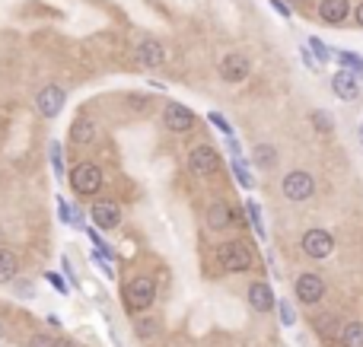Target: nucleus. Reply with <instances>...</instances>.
<instances>
[{
  "mask_svg": "<svg viewBox=\"0 0 363 347\" xmlns=\"http://www.w3.org/2000/svg\"><path fill=\"white\" fill-rule=\"evenodd\" d=\"M153 297H157V281H153L150 274H137V277H131V284L124 287V306H128V313L147 309L150 303H153Z\"/></svg>",
  "mask_w": 363,
  "mask_h": 347,
  "instance_id": "obj_1",
  "label": "nucleus"
},
{
  "mask_svg": "<svg viewBox=\"0 0 363 347\" xmlns=\"http://www.w3.org/2000/svg\"><path fill=\"white\" fill-rule=\"evenodd\" d=\"M67 182L74 188V195L80 198H90L102 188V169L96 163H77L70 172H67Z\"/></svg>",
  "mask_w": 363,
  "mask_h": 347,
  "instance_id": "obj_2",
  "label": "nucleus"
},
{
  "mask_svg": "<svg viewBox=\"0 0 363 347\" xmlns=\"http://www.w3.org/2000/svg\"><path fill=\"white\" fill-rule=\"evenodd\" d=\"M284 198L287 201H309L315 191V179L309 172H303V169H293L290 175H284Z\"/></svg>",
  "mask_w": 363,
  "mask_h": 347,
  "instance_id": "obj_3",
  "label": "nucleus"
},
{
  "mask_svg": "<svg viewBox=\"0 0 363 347\" xmlns=\"http://www.w3.org/2000/svg\"><path fill=\"white\" fill-rule=\"evenodd\" d=\"M220 265L226 268V271L239 274V271H248L252 268V252H248L246 242H226V246H220Z\"/></svg>",
  "mask_w": 363,
  "mask_h": 347,
  "instance_id": "obj_4",
  "label": "nucleus"
},
{
  "mask_svg": "<svg viewBox=\"0 0 363 347\" xmlns=\"http://www.w3.org/2000/svg\"><path fill=\"white\" fill-rule=\"evenodd\" d=\"M188 169H191V175H214L217 169H220V157H217V150L210 147V143H198V147H191Z\"/></svg>",
  "mask_w": 363,
  "mask_h": 347,
  "instance_id": "obj_5",
  "label": "nucleus"
},
{
  "mask_svg": "<svg viewBox=\"0 0 363 347\" xmlns=\"http://www.w3.org/2000/svg\"><path fill=\"white\" fill-rule=\"evenodd\" d=\"M163 124L169 128V131H175V134H188L191 128L198 124V118H195V112H191V108L182 106V102H166Z\"/></svg>",
  "mask_w": 363,
  "mask_h": 347,
  "instance_id": "obj_6",
  "label": "nucleus"
},
{
  "mask_svg": "<svg viewBox=\"0 0 363 347\" xmlns=\"http://www.w3.org/2000/svg\"><path fill=\"white\" fill-rule=\"evenodd\" d=\"M300 246H303V252L309 258H328L335 252V239H331L328 230H306Z\"/></svg>",
  "mask_w": 363,
  "mask_h": 347,
  "instance_id": "obj_7",
  "label": "nucleus"
},
{
  "mask_svg": "<svg viewBox=\"0 0 363 347\" xmlns=\"http://www.w3.org/2000/svg\"><path fill=\"white\" fill-rule=\"evenodd\" d=\"M293 290H297L300 303L313 306V303H319V299L325 297V281L319 277V274H300L297 284H293Z\"/></svg>",
  "mask_w": 363,
  "mask_h": 347,
  "instance_id": "obj_8",
  "label": "nucleus"
},
{
  "mask_svg": "<svg viewBox=\"0 0 363 347\" xmlns=\"http://www.w3.org/2000/svg\"><path fill=\"white\" fill-rule=\"evenodd\" d=\"M248 74H252V64H248V58L239 54V51H233V54H226L220 61V77L226 83H242Z\"/></svg>",
  "mask_w": 363,
  "mask_h": 347,
  "instance_id": "obj_9",
  "label": "nucleus"
},
{
  "mask_svg": "<svg viewBox=\"0 0 363 347\" xmlns=\"http://www.w3.org/2000/svg\"><path fill=\"white\" fill-rule=\"evenodd\" d=\"M64 102H67V92L61 90V86H45V90L39 92V99H35V106H39V112L45 118H58L61 115V108H64Z\"/></svg>",
  "mask_w": 363,
  "mask_h": 347,
  "instance_id": "obj_10",
  "label": "nucleus"
},
{
  "mask_svg": "<svg viewBox=\"0 0 363 347\" xmlns=\"http://www.w3.org/2000/svg\"><path fill=\"white\" fill-rule=\"evenodd\" d=\"M331 90H335V96H338V99L354 102L357 96H360V77L351 74V70H344V67H341L338 74L331 77Z\"/></svg>",
  "mask_w": 363,
  "mask_h": 347,
  "instance_id": "obj_11",
  "label": "nucleus"
},
{
  "mask_svg": "<svg viewBox=\"0 0 363 347\" xmlns=\"http://www.w3.org/2000/svg\"><path fill=\"white\" fill-rule=\"evenodd\" d=\"M92 224L99 226V230H115V226H121V207H118L115 201L92 204Z\"/></svg>",
  "mask_w": 363,
  "mask_h": 347,
  "instance_id": "obj_12",
  "label": "nucleus"
},
{
  "mask_svg": "<svg viewBox=\"0 0 363 347\" xmlns=\"http://www.w3.org/2000/svg\"><path fill=\"white\" fill-rule=\"evenodd\" d=\"M248 306L255 309V313H271L274 306H277V299H274L271 287L264 281H255L252 287H248Z\"/></svg>",
  "mask_w": 363,
  "mask_h": 347,
  "instance_id": "obj_13",
  "label": "nucleus"
},
{
  "mask_svg": "<svg viewBox=\"0 0 363 347\" xmlns=\"http://www.w3.org/2000/svg\"><path fill=\"white\" fill-rule=\"evenodd\" d=\"M137 61H141L144 67H159L166 61V51H163V45L159 41H153V39H144L141 45H137Z\"/></svg>",
  "mask_w": 363,
  "mask_h": 347,
  "instance_id": "obj_14",
  "label": "nucleus"
},
{
  "mask_svg": "<svg viewBox=\"0 0 363 347\" xmlns=\"http://www.w3.org/2000/svg\"><path fill=\"white\" fill-rule=\"evenodd\" d=\"M347 10H351L347 0H322V3H319V17H322V23L338 26L347 19Z\"/></svg>",
  "mask_w": 363,
  "mask_h": 347,
  "instance_id": "obj_15",
  "label": "nucleus"
},
{
  "mask_svg": "<svg viewBox=\"0 0 363 347\" xmlns=\"http://www.w3.org/2000/svg\"><path fill=\"white\" fill-rule=\"evenodd\" d=\"M233 224H236V220H233V207H226L223 201L207 207V226H210V230H226V226H233Z\"/></svg>",
  "mask_w": 363,
  "mask_h": 347,
  "instance_id": "obj_16",
  "label": "nucleus"
},
{
  "mask_svg": "<svg viewBox=\"0 0 363 347\" xmlns=\"http://www.w3.org/2000/svg\"><path fill=\"white\" fill-rule=\"evenodd\" d=\"M17 271H19L17 255H13L10 248L0 246V284H10L13 277H17Z\"/></svg>",
  "mask_w": 363,
  "mask_h": 347,
  "instance_id": "obj_17",
  "label": "nucleus"
},
{
  "mask_svg": "<svg viewBox=\"0 0 363 347\" xmlns=\"http://www.w3.org/2000/svg\"><path fill=\"white\" fill-rule=\"evenodd\" d=\"M92 137H96V128H92L90 118H77L70 124V141L74 143H92Z\"/></svg>",
  "mask_w": 363,
  "mask_h": 347,
  "instance_id": "obj_18",
  "label": "nucleus"
},
{
  "mask_svg": "<svg viewBox=\"0 0 363 347\" xmlns=\"http://www.w3.org/2000/svg\"><path fill=\"white\" fill-rule=\"evenodd\" d=\"M341 347H363V322H347L341 328Z\"/></svg>",
  "mask_w": 363,
  "mask_h": 347,
  "instance_id": "obj_19",
  "label": "nucleus"
},
{
  "mask_svg": "<svg viewBox=\"0 0 363 347\" xmlns=\"http://www.w3.org/2000/svg\"><path fill=\"white\" fill-rule=\"evenodd\" d=\"M233 175H236V182H239L242 188H255V179L248 172V166L242 163V157H233Z\"/></svg>",
  "mask_w": 363,
  "mask_h": 347,
  "instance_id": "obj_20",
  "label": "nucleus"
},
{
  "mask_svg": "<svg viewBox=\"0 0 363 347\" xmlns=\"http://www.w3.org/2000/svg\"><path fill=\"white\" fill-rule=\"evenodd\" d=\"M48 159H51V169H55V175L58 179H67V169H64V150H61V143L55 141L48 147Z\"/></svg>",
  "mask_w": 363,
  "mask_h": 347,
  "instance_id": "obj_21",
  "label": "nucleus"
},
{
  "mask_svg": "<svg viewBox=\"0 0 363 347\" xmlns=\"http://www.w3.org/2000/svg\"><path fill=\"white\" fill-rule=\"evenodd\" d=\"M338 64L344 67V70H351V74H357V77L363 74V58L360 54H354V51H338Z\"/></svg>",
  "mask_w": 363,
  "mask_h": 347,
  "instance_id": "obj_22",
  "label": "nucleus"
},
{
  "mask_svg": "<svg viewBox=\"0 0 363 347\" xmlns=\"http://www.w3.org/2000/svg\"><path fill=\"white\" fill-rule=\"evenodd\" d=\"M255 163L262 166V169H271V166L277 163V153H274L271 143H258L255 147Z\"/></svg>",
  "mask_w": 363,
  "mask_h": 347,
  "instance_id": "obj_23",
  "label": "nucleus"
},
{
  "mask_svg": "<svg viewBox=\"0 0 363 347\" xmlns=\"http://www.w3.org/2000/svg\"><path fill=\"white\" fill-rule=\"evenodd\" d=\"M246 217L248 224H252V230L258 232V239H264V226H262V210H258L255 201H246Z\"/></svg>",
  "mask_w": 363,
  "mask_h": 347,
  "instance_id": "obj_24",
  "label": "nucleus"
},
{
  "mask_svg": "<svg viewBox=\"0 0 363 347\" xmlns=\"http://www.w3.org/2000/svg\"><path fill=\"white\" fill-rule=\"evenodd\" d=\"M306 48L313 51L319 64H328V61H331V51H328V45H325L322 39H309V45H306Z\"/></svg>",
  "mask_w": 363,
  "mask_h": 347,
  "instance_id": "obj_25",
  "label": "nucleus"
},
{
  "mask_svg": "<svg viewBox=\"0 0 363 347\" xmlns=\"http://www.w3.org/2000/svg\"><path fill=\"white\" fill-rule=\"evenodd\" d=\"M315 328H319L322 338H331V331L338 328V319L335 315H322V319H315Z\"/></svg>",
  "mask_w": 363,
  "mask_h": 347,
  "instance_id": "obj_26",
  "label": "nucleus"
},
{
  "mask_svg": "<svg viewBox=\"0 0 363 347\" xmlns=\"http://www.w3.org/2000/svg\"><path fill=\"white\" fill-rule=\"evenodd\" d=\"M277 315H281V322L287 325V328L297 322V313H293V306H290L287 299H277Z\"/></svg>",
  "mask_w": 363,
  "mask_h": 347,
  "instance_id": "obj_27",
  "label": "nucleus"
},
{
  "mask_svg": "<svg viewBox=\"0 0 363 347\" xmlns=\"http://www.w3.org/2000/svg\"><path fill=\"white\" fill-rule=\"evenodd\" d=\"M45 281H48V284H51V287L58 290V293H70V284H67V281H64V277H61V274H55V271H48V274H45Z\"/></svg>",
  "mask_w": 363,
  "mask_h": 347,
  "instance_id": "obj_28",
  "label": "nucleus"
},
{
  "mask_svg": "<svg viewBox=\"0 0 363 347\" xmlns=\"http://www.w3.org/2000/svg\"><path fill=\"white\" fill-rule=\"evenodd\" d=\"M207 118H210V124H214V128H220V131L226 134V137H233V124L226 121V118H223L220 112H210V115H207Z\"/></svg>",
  "mask_w": 363,
  "mask_h": 347,
  "instance_id": "obj_29",
  "label": "nucleus"
},
{
  "mask_svg": "<svg viewBox=\"0 0 363 347\" xmlns=\"http://www.w3.org/2000/svg\"><path fill=\"white\" fill-rule=\"evenodd\" d=\"M313 121H315V128H319V131H325V134L335 128V124H331V118L325 115V112H313Z\"/></svg>",
  "mask_w": 363,
  "mask_h": 347,
  "instance_id": "obj_30",
  "label": "nucleus"
},
{
  "mask_svg": "<svg viewBox=\"0 0 363 347\" xmlns=\"http://www.w3.org/2000/svg\"><path fill=\"white\" fill-rule=\"evenodd\" d=\"M300 58H303V64L309 67L313 74H315V70H319V67H322V64H319V61H315V54H313V51H309V48H300Z\"/></svg>",
  "mask_w": 363,
  "mask_h": 347,
  "instance_id": "obj_31",
  "label": "nucleus"
},
{
  "mask_svg": "<svg viewBox=\"0 0 363 347\" xmlns=\"http://www.w3.org/2000/svg\"><path fill=\"white\" fill-rule=\"evenodd\" d=\"M55 341L58 338H51V335H32V338H29V347H55Z\"/></svg>",
  "mask_w": 363,
  "mask_h": 347,
  "instance_id": "obj_32",
  "label": "nucleus"
},
{
  "mask_svg": "<svg viewBox=\"0 0 363 347\" xmlns=\"http://www.w3.org/2000/svg\"><path fill=\"white\" fill-rule=\"evenodd\" d=\"M153 331H157V322H153V319H141V322H137V335H141V338H150Z\"/></svg>",
  "mask_w": 363,
  "mask_h": 347,
  "instance_id": "obj_33",
  "label": "nucleus"
},
{
  "mask_svg": "<svg viewBox=\"0 0 363 347\" xmlns=\"http://www.w3.org/2000/svg\"><path fill=\"white\" fill-rule=\"evenodd\" d=\"M271 10H274V13H281L284 19H290V17H293V10H290V3H284V0H271Z\"/></svg>",
  "mask_w": 363,
  "mask_h": 347,
  "instance_id": "obj_34",
  "label": "nucleus"
},
{
  "mask_svg": "<svg viewBox=\"0 0 363 347\" xmlns=\"http://www.w3.org/2000/svg\"><path fill=\"white\" fill-rule=\"evenodd\" d=\"M58 210H61V224H70V204L64 198H58Z\"/></svg>",
  "mask_w": 363,
  "mask_h": 347,
  "instance_id": "obj_35",
  "label": "nucleus"
},
{
  "mask_svg": "<svg viewBox=\"0 0 363 347\" xmlns=\"http://www.w3.org/2000/svg\"><path fill=\"white\" fill-rule=\"evenodd\" d=\"M226 147H230L233 157H242V147H239V141H236V134H233V137H226Z\"/></svg>",
  "mask_w": 363,
  "mask_h": 347,
  "instance_id": "obj_36",
  "label": "nucleus"
},
{
  "mask_svg": "<svg viewBox=\"0 0 363 347\" xmlns=\"http://www.w3.org/2000/svg\"><path fill=\"white\" fill-rule=\"evenodd\" d=\"M55 347H77V344H74V341H67V338H58V341H55Z\"/></svg>",
  "mask_w": 363,
  "mask_h": 347,
  "instance_id": "obj_37",
  "label": "nucleus"
},
{
  "mask_svg": "<svg viewBox=\"0 0 363 347\" xmlns=\"http://www.w3.org/2000/svg\"><path fill=\"white\" fill-rule=\"evenodd\" d=\"M354 19H357V23H360V26H363V3H360V7H357V10H354Z\"/></svg>",
  "mask_w": 363,
  "mask_h": 347,
  "instance_id": "obj_38",
  "label": "nucleus"
},
{
  "mask_svg": "<svg viewBox=\"0 0 363 347\" xmlns=\"http://www.w3.org/2000/svg\"><path fill=\"white\" fill-rule=\"evenodd\" d=\"M360 147H363V124H360Z\"/></svg>",
  "mask_w": 363,
  "mask_h": 347,
  "instance_id": "obj_39",
  "label": "nucleus"
},
{
  "mask_svg": "<svg viewBox=\"0 0 363 347\" xmlns=\"http://www.w3.org/2000/svg\"><path fill=\"white\" fill-rule=\"evenodd\" d=\"M0 338H3V325H0Z\"/></svg>",
  "mask_w": 363,
  "mask_h": 347,
  "instance_id": "obj_40",
  "label": "nucleus"
}]
</instances>
